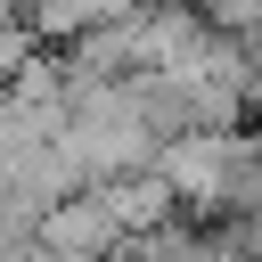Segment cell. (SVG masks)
Instances as JSON below:
<instances>
[{"instance_id":"obj_1","label":"cell","mask_w":262,"mask_h":262,"mask_svg":"<svg viewBox=\"0 0 262 262\" xmlns=\"http://www.w3.org/2000/svg\"><path fill=\"white\" fill-rule=\"evenodd\" d=\"M156 172H164L172 196L221 205V196L262 188V147H254L246 131H172V139L156 147Z\"/></svg>"},{"instance_id":"obj_2","label":"cell","mask_w":262,"mask_h":262,"mask_svg":"<svg viewBox=\"0 0 262 262\" xmlns=\"http://www.w3.org/2000/svg\"><path fill=\"white\" fill-rule=\"evenodd\" d=\"M33 237H41L49 254H66V262H98V254L123 246V221L106 213V196H74V188H66V205H49Z\"/></svg>"},{"instance_id":"obj_3","label":"cell","mask_w":262,"mask_h":262,"mask_svg":"<svg viewBox=\"0 0 262 262\" xmlns=\"http://www.w3.org/2000/svg\"><path fill=\"white\" fill-rule=\"evenodd\" d=\"M25 262H66V254H49V246H41V254H25Z\"/></svg>"}]
</instances>
